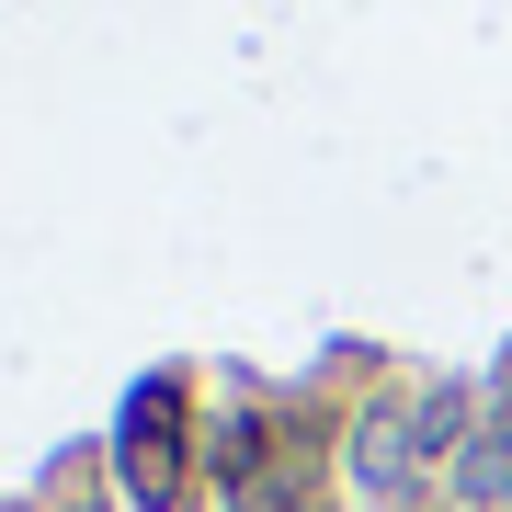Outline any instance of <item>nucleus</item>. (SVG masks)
<instances>
[{"mask_svg": "<svg viewBox=\"0 0 512 512\" xmlns=\"http://www.w3.org/2000/svg\"><path fill=\"white\" fill-rule=\"evenodd\" d=\"M194 478V433H183V387H148L126 421V501H183Z\"/></svg>", "mask_w": 512, "mask_h": 512, "instance_id": "f257e3e1", "label": "nucleus"}]
</instances>
